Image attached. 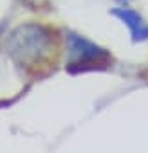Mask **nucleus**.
<instances>
[{
    "label": "nucleus",
    "instance_id": "nucleus-1",
    "mask_svg": "<svg viewBox=\"0 0 148 153\" xmlns=\"http://www.w3.org/2000/svg\"><path fill=\"white\" fill-rule=\"evenodd\" d=\"M52 38L49 31L42 25L27 24L15 29L7 40V52L22 65L34 63L43 58L51 49Z\"/></svg>",
    "mask_w": 148,
    "mask_h": 153
},
{
    "label": "nucleus",
    "instance_id": "nucleus-2",
    "mask_svg": "<svg viewBox=\"0 0 148 153\" xmlns=\"http://www.w3.org/2000/svg\"><path fill=\"white\" fill-rule=\"evenodd\" d=\"M67 51H69V68L74 70H85L90 63H99L108 59V52L90 40L69 33L67 34Z\"/></svg>",
    "mask_w": 148,
    "mask_h": 153
},
{
    "label": "nucleus",
    "instance_id": "nucleus-3",
    "mask_svg": "<svg viewBox=\"0 0 148 153\" xmlns=\"http://www.w3.org/2000/svg\"><path fill=\"white\" fill-rule=\"evenodd\" d=\"M112 15L117 16L128 29H130V36L134 43L139 42H146L148 40V24L132 9L128 7H119V9H112Z\"/></svg>",
    "mask_w": 148,
    "mask_h": 153
},
{
    "label": "nucleus",
    "instance_id": "nucleus-4",
    "mask_svg": "<svg viewBox=\"0 0 148 153\" xmlns=\"http://www.w3.org/2000/svg\"><path fill=\"white\" fill-rule=\"evenodd\" d=\"M119 2H126V0H119Z\"/></svg>",
    "mask_w": 148,
    "mask_h": 153
}]
</instances>
